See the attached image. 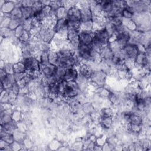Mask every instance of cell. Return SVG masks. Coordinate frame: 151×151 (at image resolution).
Masks as SVG:
<instances>
[{
    "label": "cell",
    "mask_w": 151,
    "mask_h": 151,
    "mask_svg": "<svg viewBox=\"0 0 151 151\" xmlns=\"http://www.w3.org/2000/svg\"><path fill=\"white\" fill-rule=\"evenodd\" d=\"M93 35L88 31H83L78 34V44L89 45L92 44Z\"/></svg>",
    "instance_id": "6da1fadb"
},
{
    "label": "cell",
    "mask_w": 151,
    "mask_h": 151,
    "mask_svg": "<svg viewBox=\"0 0 151 151\" xmlns=\"http://www.w3.org/2000/svg\"><path fill=\"white\" fill-rule=\"evenodd\" d=\"M26 70H28L31 72L37 71L39 68V64L37 60L32 57H28L24 60L23 62Z\"/></svg>",
    "instance_id": "7a4b0ae2"
},
{
    "label": "cell",
    "mask_w": 151,
    "mask_h": 151,
    "mask_svg": "<svg viewBox=\"0 0 151 151\" xmlns=\"http://www.w3.org/2000/svg\"><path fill=\"white\" fill-rule=\"evenodd\" d=\"M124 52L126 55L130 58H136L139 53L137 47L134 45H127L124 47Z\"/></svg>",
    "instance_id": "3957f363"
},
{
    "label": "cell",
    "mask_w": 151,
    "mask_h": 151,
    "mask_svg": "<svg viewBox=\"0 0 151 151\" xmlns=\"http://www.w3.org/2000/svg\"><path fill=\"white\" fill-rule=\"evenodd\" d=\"M77 77V71L73 68H67L65 71V73L63 77V80L67 81H75Z\"/></svg>",
    "instance_id": "277c9868"
},
{
    "label": "cell",
    "mask_w": 151,
    "mask_h": 151,
    "mask_svg": "<svg viewBox=\"0 0 151 151\" xmlns=\"http://www.w3.org/2000/svg\"><path fill=\"white\" fill-rule=\"evenodd\" d=\"M80 72H81V74L83 75V76L86 78L90 77L92 74L91 70L86 66L82 67L80 69Z\"/></svg>",
    "instance_id": "5b68a950"
},
{
    "label": "cell",
    "mask_w": 151,
    "mask_h": 151,
    "mask_svg": "<svg viewBox=\"0 0 151 151\" xmlns=\"http://www.w3.org/2000/svg\"><path fill=\"white\" fill-rule=\"evenodd\" d=\"M13 70H14V71H15V73H21L23 71H24L25 70H26V68H25V67L24 63H22L17 64L16 65H15V66L14 65Z\"/></svg>",
    "instance_id": "8992f818"
}]
</instances>
